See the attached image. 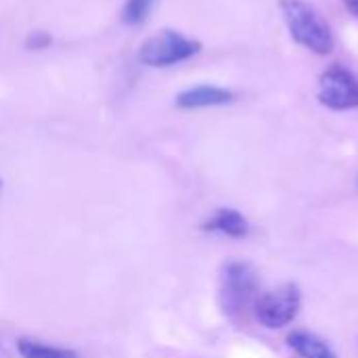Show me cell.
<instances>
[{"label":"cell","mask_w":358,"mask_h":358,"mask_svg":"<svg viewBox=\"0 0 358 358\" xmlns=\"http://www.w3.org/2000/svg\"><path fill=\"white\" fill-rule=\"evenodd\" d=\"M233 101H235V94L231 90L220 88V86L201 84V86H193L189 90H182L176 96V107H180V109H203V107L229 105Z\"/></svg>","instance_id":"obj_6"},{"label":"cell","mask_w":358,"mask_h":358,"mask_svg":"<svg viewBox=\"0 0 358 358\" xmlns=\"http://www.w3.org/2000/svg\"><path fill=\"white\" fill-rule=\"evenodd\" d=\"M0 358H8V352L4 350V346H0Z\"/></svg>","instance_id":"obj_13"},{"label":"cell","mask_w":358,"mask_h":358,"mask_svg":"<svg viewBox=\"0 0 358 358\" xmlns=\"http://www.w3.org/2000/svg\"><path fill=\"white\" fill-rule=\"evenodd\" d=\"M302 308V292L296 283H285L258 296L254 304L256 321L266 329H283L296 321Z\"/></svg>","instance_id":"obj_4"},{"label":"cell","mask_w":358,"mask_h":358,"mask_svg":"<svg viewBox=\"0 0 358 358\" xmlns=\"http://www.w3.org/2000/svg\"><path fill=\"white\" fill-rule=\"evenodd\" d=\"M260 281L250 262L231 260L220 271L218 304L227 317H239L258 300Z\"/></svg>","instance_id":"obj_2"},{"label":"cell","mask_w":358,"mask_h":358,"mask_svg":"<svg viewBox=\"0 0 358 358\" xmlns=\"http://www.w3.org/2000/svg\"><path fill=\"white\" fill-rule=\"evenodd\" d=\"M153 4H155V0H126V4L122 8V23L130 25V27L145 23Z\"/></svg>","instance_id":"obj_10"},{"label":"cell","mask_w":358,"mask_h":358,"mask_svg":"<svg viewBox=\"0 0 358 358\" xmlns=\"http://www.w3.org/2000/svg\"><path fill=\"white\" fill-rule=\"evenodd\" d=\"M319 103L331 111H348L358 107L357 78L342 65L334 63L321 73L319 80Z\"/></svg>","instance_id":"obj_5"},{"label":"cell","mask_w":358,"mask_h":358,"mask_svg":"<svg viewBox=\"0 0 358 358\" xmlns=\"http://www.w3.org/2000/svg\"><path fill=\"white\" fill-rule=\"evenodd\" d=\"M287 346L302 358H338L331 346L310 331H294L287 336Z\"/></svg>","instance_id":"obj_8"},{"label":"cell","mask_w":358,"mask_h":358,"mask_svg":"<svg viewBox=\"0 0 358 358\" xmlns=\"http://www.w3.org/2000/svg\"><path fill=\"white\" fill-rule=\"evenodd\" d=\"M279 8L292 38L300 46L317 55H329L334 50V31L313 4L304 0H279Z\"/></svg>","instance_id":"obj_1"},{"label":"cell","mask_w":358,"mask_h":358,"mask_svg":"<svg viewBox=\"0 0 358 358\" xmlns=\"http://www.w3.org/2000/svg\"><path fill=\"white\" fill-rule=\"evenodd\" d=\"M0 187H2V185H0Z\"/></svg>","instance_id":"obj_14"},{"label":"cell","mask_w":358,"mask_h":358,"mask_svg":"<svg viewBox=\"0 0 358 358\" xmlns=\"http://www.w3.org/2000/svg\"><path fill=\"white\" fill-rule=\"evenodd\" d=\"M50 42H52L50 34H48V31H42V29H36V31H31V34L25 38V46H27L29 50H44V48L50 46Z\"/></svg>","instance_id":"obj_11"},{"label":"cell","mask_w":358,"mask_h":358,"mask_svg":"<svg viewBox=\"0 0 358 358\" xmlns=\"http://www.w3.org/2000/svg\"><path fill=\"white\" fill-rule=\"evenodd\" d=\"M17 352L21 358H80L78 352H73L69 348L48 346V344H42V342L29 340V338L17 340Z\"/></svg>","instance_id":"obj_9"},{"label":"cell","mask_w":358,"mask_h":358,"mask_svg":"<svg viewBox=\"0 0 358 358\" xmlns=\"http://www.w3.org/2000/svg\"><path fill=\"white\" fill-rule=\"evenodd\" d=\"M199 50L201 42L191 40L176 29H162L141 44L138 59L151 67H170L195 57Z\"/></svg>","instance_id":"obj_3"},{"label":"cell","mask_w":358,"mask_h":358,"mask_svg":"<svg viewBox=\"0 0 358 358\" xmlns=\"http://www.w3.org/2000/svg\"><path fill=\"white\" fill-rule=\"evenodd\" d=\"M342 4H344L352 15H357L358 17V0H342Z\"/></svg>","instance_id":"obj_12"},{"label":"cell","mask_w":358,"mask_h":358,"mask_svg":"<svg viewBox=\"0 0 358 358\" xmlns=\"http://www.w3.org/2000/svg\"><path fill=\"white\" fill-rule=\"evenodd\" d=\"M203 231L208 233H220V235H227L231 239H245L250 235V222L248 218L233 210V208H218L203 224H201Z\"/></svg>","instance_id":"obj_7"}]
</instances>
